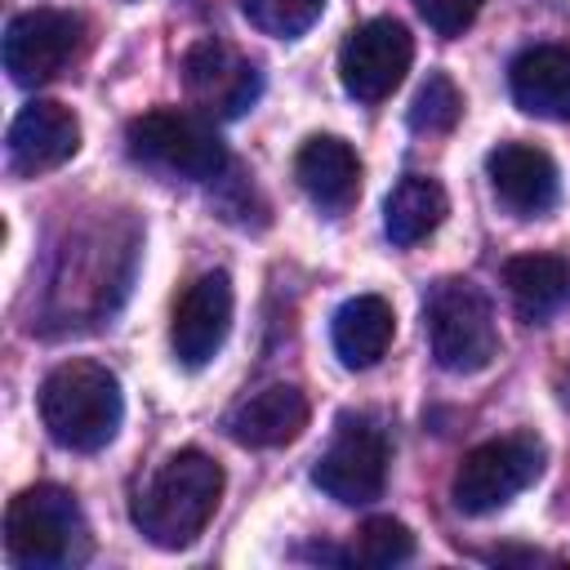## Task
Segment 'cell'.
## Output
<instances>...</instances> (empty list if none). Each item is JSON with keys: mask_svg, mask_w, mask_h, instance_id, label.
<instances>
[{"mask_svg": "<svg viewBox=\"0 0 570 570\" xmlns=\"http://www.w3.org/2000/svg\"><path fill=\"white\" fill-rule=\"evenodd\" d=\"M223 499V468L205 450L169 454L134 499V525L147 543L178 552L200 539Z\"/></svg>", "mask_w": 570, "mask_h": 570, "instance_id": "cell-1", "label": "cell"}, {"mask_svg": "<svg viewBox=\"0 0 570 570\" xmlns=\"http://www.w3.org/2000/svg\"><path fill=\"white\" fill-rule=\"evenodd\" d=\"M125 419L120 379L98 361H62L40 383V423L45 432L76 454H94L116 441Z\"/></svg>", "mask_w": 570, "mask_h": 570, "instance_id": "cell-2", "label": "cell"}, {"mask_svg": "<svg viewBox=\"0 0 570 570\" xmlns=\"http://www.w3.org/2000/svg\"><path fill=\"white\" fill-rule=\"evenodd\" d=\"M4 548L13 566L58 570L76 566L89 552V525L71 490L62 485H27L4 508Z\"/></svg>", "mask_w": 570, "mask_h": 570, "instance_id": "cell-3", "label": "cell"}, {"mask_svg": "<svg viewBox=\"0 0 570 570\" xmlns=\"http://www.w3.org/2000/svg\"><path fill=\"white\" fill-rule=\"evenodd\" d=\"M423 334L432 361L450 374H476L499 352V325L490 298L459 276H445L423 298Z\"/></svg>", "mask_w": 570, "mask_h": 570, "instance_id": "cell-4", "label": "cell"}, {"mask_svg": "<svg viewBox=\"0 0 570 570\" xmlns=\"http://www.w3.org/2000/svg\"><path fill=\"white\" fill-rule=\"evenodd\" d=\"M125 142L138 165L169 174V178L209 183L227 169V147H223L218 129L196 111H178V107L142 111L138 120H129Z\"/></svg>", "mask_w": 570, "mask_h": 570, "instance_id": "cell-5", "label": "cell"}, {"mask_svg": "<svg viewBox=\"0 0 570 570\" xmlns=\"http://www.w3.org/2000/svg\"><path fill=\"white\" fill-rule=\"evenodd\" d=\"M539 472H543V441L534 432L494 436L463 454V463L454 468V481H450V499L459 512L485 517V512H499L503 503H512L525 485H534Z\"/></svg>", "mask_w": 570, "mask_h": 570, "instance_id": "cell-6", "label": "cell"}, {"mask_svg": "<svg viewBox=\"0 0 570 570\" xmlns=\"http://www.w3.org/2000/svg\"><path fill=\"white\" fill-rule=\"evenodd\" d=\"M410 62H414L410 27L396 18H370L347 31V40L338 49V80H343L347 98L374 107L405 80Z\"/></svg>", "mask_w": 570, "mask_h": 570, "instance_id": "cell-7", "label": "cell"}, {"mask_svg": "<svg viewBox=\"0 0 570 570\" xmlns=\"http://www.w3.org/2000/svg\"><path fill=\"white\" fill-rule=\"evenodd\" d=\"M312 481L334 503H347V508L374 503L387 485V441H383V432L370 419H352V414L338 419L330 445L321 450V459L312 468Z\"/></svg>", "mask_w": 570, "mask_h": 570, "instance_id": "cell-8", "label": "cell"}, {"mask_svg": "<svg viewBox=\"0 0 570 570\" xmlns=\"http://www.w3.org/2000/svg\"><path fill=\"white\" fill-rule=\"evenodd\" d=\"M80 45V18L67 13V9H27L18 13L9 27H4V71L13 85L31 89V85H45L53 80L67 58L76 53Z\"/></svg>", "mask_w": 570, "mask_h": 570, "instance_id": "cell-9", "label": "cell"}, {"mask_svg": "<svg viewBox=\"0 0 570 570\" xmlns=\"http://www.w3.org/2000/svg\"><path fill=\"white\" fill-rule=\"evenodd\" d=\"M232 276L227 272H205L187 285V294L174 307V325H169V343L178 365L200 370L218 356V347L227 343L232 330Z\"/></svg>", "mask_w": 570, "mask_h": 570, "instance_id": "cell-10", "label": "cell"}, {"mask_svg": "<svg viewBox=\"0 0 570 570\" xmlns=\"http://www.w3.org/2000/svg\"><path fill=\"white\" fill-rule=\"evenodd\" d=\"M76 147H80V120L62 102H49V98L27 102L13 116L9 138H4L9 169L18 178H36V174H49V169L67 165L76 156Z\"/></svg>", "mask_w": 570, "mask_h": 570, "instance_id": "cell-11", "label": "cell"}, {"mask_svg": "<svg viewBox=\"0 0 570 570\" xmlns=\"http://www.w3.org/2000/svg\"><path fill=\"white\" fill-rule=\"evenodd\" d=\"M485 178L494 196L521 218H543L561 200L557 160L534 142H499L485 156Z\"/></svg>", "mask_w": 570, "mask_h": 570, "instance_id": "cell-12", "label": "cell"}, {"mask_svg": "<svg viewBox=\"0 0 570 570\" xmlns=\"http://www.w3.org/2000/svg\"><path fill=\"white\" fill-rule=\"evenodd\" d=\"M183 85L205 111H218V116L249 111L263 89L258 71L245 58H236L223 40H196L183 53Z\"/></svg>", "mask_w": 570, "mask_h": 570, "instance_id": "cell-13", "label": "cell"}, {"mask_svg": "<svg viewBox=\"0 0 570 570\" xmlns=\"http://www.w3.org/2000/svg\"><path fill=\"white\" fill-rule=\"evenodd\" d=\"M307 396L294 383H267L258 392H249L245 401H236L223 419L227 436L245 450H276L303 436L307 428Z\"/></svg>", "mask_w": 570, "mask_h": 570, "instance_id": "cell-14", "label": "cell"}, {"mask_svg": "<svg viewBox=\"0 0 570 570\" xmlns=\"http://www.w3.org/2000/svg\"><path fill=\"white\" fill-rule=\"evenodd\" d=\"M294 178L321 214H343L361 191V160L334 134H312L294 156Z\"/></svg>", "mask_w": 570, "mask_h": 570, "instance_id": "cell-15", "label": "cell"}, {"mask_svg": "<svg viewBox=\"0 0 570 570\" xmlns=\"http://www.w3.org/2000/svg\"><path fill=\"white\" fill-rule=\"evenodd\" d=\"M512 102L543 120H570V45H530L508 67Z\"/></svg>", "mask_w": 570, "mask_h": 570, "instance_id": "cell-16", "label": "cell"}, {"mask_svg": "<svg viewBox=\"0 0 570 570\" xmlns=\"http://www.w3.org/2000/svg\"><path fill=\"white\" fill-rule=\"evenodd\" d=\"M392 334H396V316L383 294H356L330 321V343L347 370L379 365L383 352L392 347Z\"/></svg>", "mask_w": 570, "mask_h": 570, "instance_id": "cell-17", "label": "cell"}, {"mask_svg": "<svg viewBox=\"0 0 570 570\" xmlns=\"http://www.w3.org/2000/svg\"><path fill=\"white\" fill-rule=\"evenodd\" d=\"M508 298L521 321H548L570 303V263L557 254H517L503 267Z\"/></svg>", "mask_w": 570, "mask_h": 570, "instance_id": "cell-18", "label": "cell"}, {"mask_svg": "<svg viewBox=\"0 0 570 570\" xmlns=\"http://www.w3.org/2000/svg\"><path fill=\"white\" fill-rule=\"evenodd\" d=\"M445 209H450V200H445V187L436 183V178H428V174H405L392 191H387V200H383V232H387V240L392 245H419L423 236H432L436 227H441V218H445Z\"/></svg>", "mask_w": 570, "mask_h": 570, "instance_id": "cell-19", "label": "cell"}, {"mask_svg": "<svg viewBox=\"0 0 570 570\" xmlns=\"http://www.w3.org/2000/svg\"><path fill=\"white\" fill-rule=\"evenodd\" d=\"M463 116V94L445 71H428V80L419 85L414 102H410V129L419 134H450Z\"/></svg>", "mask_w": 570, "mask_h": 570, "instance_id": "cell-20", "label": "cell"}, {"mask_svg": "<svg viewBox=\"0 0 570 570\" xmlns=\"http://www.w3.org/2000/svg\"><path fill=\"white\" fill-rule=\"evenodd\" d=\"M352 557H356L361 566H379V570L401 566V561L414 557V534H410V525L396 521V517H370V521L356 530Z\"/></svg>", "mask_w": 570, "mask_h": 570, "instance_id": "cell-21", "label": "cell"}, {"mask_svg": "<svg viewBox=\"0 0 570 570\" xmlns=\"http://www.w3.org/2000/svg\"><path fill=\"white\" fill-rule=\"evenodd\" d=\"M240 13H245L249 27H258L263 36L298 40V36L325 13V0H240Z\"/></svg>", "mask_w": 570, "mask_h": 570, "instance_id": "cell-22", "label": "cell"}, {"mask_svg": "<svg viewBox=\"0 0 570 570\" xmlns=\"http://www.w3.org/2000/svg\"><path fill=\"white\" fill-rule=\"evenodd\" d=\"M481 4H485V0H414L419 18H423L436 36H463V31L476 22Z\"/></svg>", "mask_w": 570, "mask_h": 570, "instance_id": "cell-23", "label": "cell"}, {"mask_svg": "<svg viewBox=\"0 0 570 570\" xmlns=\"http://www.w3.org/2000/svg\"><path fill=\"white\" fill-rule=\"evenodd\" d=\"M566 396H570V379H566Z\"/></svg>", "mask_w": 570, "mask_h": 570, "instance_id": "cell-24", "label": "cell"}]
</instances>
